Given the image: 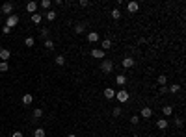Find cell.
<instances>
[{
  "instance_id": "obj_25",
  "label": "cell",
  "mask_w": 186,
  "mask_h": 137,
  "mask_svg": "<svg viewBox=\"0 0 186 137\" xmlns=\"http://www.w3.org/2000/svg\"><path fill=\"white\" fill-rule=\"evenodd\" d=\"M50 6H52L50 0H41V7H43V9H50Z\"/></svg>"
},
{
  "instance_id": "obj_4",
  "label": "cell",
  "mask_w": 186,
  "mask_h": 137,
  "mask_svg": "<svg viewBox=\"0 0 186 137\" xmlns=\"http://www.w3.org/2000/svg\"><path fill=\"white\" fill-rule=\"evenodd\" d=\"M116 98H117V102H126V100H129V93L125 91V89H121V91H117L116 93Z\"/></svg>"
},
{
  "instance_id": "obj_6",
  "label": "cell",
  "mask_w": 186,
  "mask_h": 137,
  "mask_svg": "<svg viewBox=\"0 0 186 137\" xmlns=\"http://www.w3.org/2000/svg\"><path fill=\"white\" fill-rule=\"evenodd\" d=\"M151 115H153V109H151V108H141V111H140V119H149Z\"/></svg>"
},
{
  "instance_id": "obj_20",
  "label": "cell",
  "mask_w": 186,
  "mask_h": 137,
  "mask_svg": "<svg viewBox=\"0 0 186 137\" xmlns=\"http://www.w3.org/2000/svg\"><path fill=\"white\" fill-rule=\"evenodd\" d=\"M162 113H164L166 117H169L173 113V108H171V106H164V108H162Z\"/></svg>"
},
{
  "instance_id": "obj_19",
  "label": "cell",
  "mask_w": 186,
  "mask_h": 137,
  "mask_svg": "<svg viewBox=\"0 0 186 137\" xmlns=\"http://www.w3.org/2000/svg\"><path fill=\"white\" fill-rule=\"evenodd\" d=\"M39 35H41V37H43V39H45V41H47V39H49V35H50L49 28H41V30H39Z\"/></svg>"
},
{
  "instance_id": "obj_15",
  "label": "cell",
  "mask_w": 186,
  "mask_h": 137,
  "mask_svg": "<svg viewBox=\"0 0 186 137\" xmlns=\"http://www.w3.org/2000/svg\"><path fill=\"white\" fill-rule=\"evenodd\" d=\"M88 41H89V43H97V41H99V33H97V32H89V33H88Z\"/></svg>"
},
{
  "instance_id": "obj_21",
  "label": "cell",
  "mask_w": 186,
  "mask_h": 137,
  "mask_svg": "<svg viewBox=\"0 0 186 137\" xmlns=\"http://www.w3.org/2000/svg\"><path fill=\"white\" fill-rule=\"evenodd\" d=\"M45 17H47V21H54V19H56V11L49 9V11H47V15H45Z\"/></svg>"
},
{
  "instance_id": "obj_26",
  "label": "cell",
  "mask_w": 186,
  "mask_h": 137,
  "mask_svg": "<svg viewBox=\"0 0 186 137\" xmlns=\"http://www.w3.org/2000/svg\"><path fill=\"white\" fill-rule=\"evenodd\" d=\"M32 22H34V24H39V22H41V15L34 13V15H32Z\"/></svg>"
},
{
  "instance_id": "obj_3",
  "label": "cell",
  "mask_w": 186,
  "mask_h": 137,
  "mask_svg": "<svg viewBox=\"0 0 186 137\" xmlns=\"http://www.w3.org/2000/svg\"><path fill=\"white\" fill-rule=\"evenodd\" d=\"M13 7H15V6H13V2H4V4H2V7H0V9H2L4 13L7 15V17H9V15L13 13Z\"/></svg>"
},
{
  "instance_id": "obj_27",
  "label": "cell",
  "mask_w": 186,
  "mask_h": 137,
  "mask_svg": "<svg viewBox=\"0 0 186 137\" xmlns=\"http://www.w3.org/2000/svg\"><path fill=\"white\" fill-rule=\"evenodd\" d=\"M45 48L47 50H52L54 48V41H52V39H47V41H45Z\"/></svg>"
},
{
  "instance_id": "obj_34",
  "label": "cell",
  "mask_w": 186,
  "mask_h": 137,
  "mask_svg": "<svg viewBox=\"0 0 186 137\" xmlns=\"http://www.w3.org/2000/svg\"><path fill=\"white\" fill-rule=\"evenodd\" d=\"M158 91H160V95H166V93H168V87H166V85H160Z\"/></svg>"
},
{
  "instance_id": "obj_37",
  "label": "cell",
  "mask_w": 186,
  "mask_h": 137,
  "mask_svg": "<svg viewBox=\"0 0 186 137\" xmlns=\"http://www.w3.org/2000/svg\"><path fill=\"white\" fill-rule=\"evenodd\" d=\"M175 124H177V126H179V128H181V126H183V124H184V122H183V119H177V120H175Z\"/></svg>"
},
{
  "instance_id": "obj_12",
  "label": "cell",
  "mask_w": 186,
  "mask_h": 137,
  "mask_svg": "<svg viewBox=\"0 0 186 137\" xmlns=\"http://www.w3.org/2000/svg\"><path fill=\"white\" fill-rule=\"evenodd\" d=\"M134 63H136V61H134L132 57H125V59H123V67H125V69H132Z\"/></svg>"
},
{
  "instance_id": "obj_36",
  "label": "cell",
  "mask_w": 186,
  "mask_h": 137,
  "mask_svg": "<svg viewBox=\"0 0 186 137\" xmlns=\"http://www.w3.org/2000/svg\"><path fill=\"white\" fill-rule=\"evenodd\" d=\"M11 137H22V132H13Z\"/></svg>"
},
{
  "instance_id": "obj_9",
  "label": "cell",
  "mask_w": 186,
  "mask_h": 137,
  "mask_svg": "<svg viewBox=\"0 0 186 137\" xmlns=\"http://www.w3.org/2000/svg\"><path fill=\"white\" fill-rule=\"evenodd\" d=\"M104 98H108V100L116 98V89H112V87H106V89H104Z\"/></svg>"
},
{
  "instance_id": "obj_13",
  "label": "cell",
  "mask_w": 186,
  "mask_h": 137,
  "mask_svg": "<svg viewBox=\"0 0 186 137\" xmlns=\"http://www.w3.org/2000/svg\"><path fill=\"white\" fill-rule=\"evenodd\" d=\"M35 9H37V2H28L26 4V11H28V13H35Z\"/></svg>"
},
{
  "instance_id": "obj_16",
  "label": "cell",
  "mask_w": 186,
  "mask_h": 137,
  "mask_svg": "<svg viewBox=\"0 0 186 137\" xmlns=\"http://www.w3.org/2000/svg\"><path fill=\"white\" fill-rule=\"evenodd\" d=\"M32 102H34V96H32V95H28V93H26V95L22 96V104H24V106H30Z\"/></svg>"
},
{
  "instance_id": "obj_18",
  "label": "cell",
  "mask_w": 186,
  "mask_h": 137,
  "mask_svg": "<svg viewBox=\"0 0 186 137\" xmlns=\"http://www.w3.org/2000/svg\"><path fill=\"white\" fill-rule=\"evenodd\" d=\"M32 117H34V119H41V117H43V109L41 108H35L34 113H32Z\"/></svg>"
},
{
  "instance_id": "obj_38",
  "label": "cell",
  "mask_w": 186,
  "mask_h": 137,
  "mask_svg": "<svg viewBox=\"0 0 186 137\" xmlns=\"http://www.w3.org/2000/svg\"><path fill=\"white\" fill-rule=\"evenodd\" d=\"M2 32H4V33H6V35H7V33H9V32H11V30H9V28H7V26H2Z\"/></svg>"
},
{
  "instance_id": "obj_17",
  "label": "cell",
  "mask_w": 186,
  "mask_h": 137,
  "mask_svg": "<svg viewBox=\"0 0 186 137\" xmlns=\"http://www.w3.org/2000/svg\"><path fill=\"white\" fill-rule=\"evenodd\" d=\"M116 84L117 85H125L126 84V78L123 76V74H117V76H116Z\"/></svg>"
},
{
  "instance_id": "obj_22",
  "label": "cell",
  "mask_w": 186,
  "mask_h": 137,
  "mask_svg": "<svg viewBox=\"0 0 186 137\" xmlns=\"http://www.w3.org/2000/svg\"><path fill=\"white\" fill-rule=\"evenodd\" d=\"M34 137H45V130H43V128H35L34 130Z\"/></svg>"
},
{
  "instance_id": "obj_11",
  "label": "cell",
  "mask_w": 186,
  "mask_h": 137,
  "mask_svg": "<svg viewBox=\"0 0 186 137\" xmlns=\"http://www.w3.org/2000/svg\"><path fill=\"white\" fill-rule=\"evenodd\" d=\"M168 119H158L156 120V128H158V130H166V128H168Z\"/></svg>"
},
{
  "instance_id": "obj_14",
  "label": "cell",
  "mask_w": 186,
  "mask_h": 137,
  "mask_svg": "<svg viewBox=\"0 0 186 137\" xmlns=\"http://www.w3.org/2000/svg\"><path fill=\"white\" fill-rule=\"evenodd\" d=\"M112 48V41L110 39H104V41L101 43V50H110Z\"/></svg>"
},
{
  "instance_id": "obj_29",
  "label": "cell",
  "mask_w": 186,
  "mask_h": 137,
  "mask_svg": "<svg viewBox=\"0 0 186 137\" xmlns=\"http://www.w3.org/2000/svg\"><path fill=\"white\" fill-rule=\"evenodd\" d=\"M166 82H168V78H166L164 74H160V76H158V85H166Z\"/></svg>"
},
{
  "instance_id": "obj_40",
  "label": "cell",
  "mask_w": 186,
  "mask_h": 137,
  "mask_svg": "<svg viewBox=\"0 0 186 137\" xmlns=\"http://www.w3.org/2000/svg\"><path fill=\"white\" fill-rule=\"evenodd\" d=\"M0 24H2V19H0Z\"/></svg>"
},
{
  "instance_id": "obj_5",
  "label": "cell",
  "mask_w": 186,
  "mask_h": 137,
  "mask_svg": "<svg viewBox=\"0 0 186 137\" xmlns=\"http://www.w3.org/2000/svg\"><path fill=\"white\" fill-rule=\"evenodd\" d=\"M91 56L95 57V59H104V50H101V48H93V50H91Z\"/></svg>"
},
{
  "instance_id": "obj_8",
  "label": "cell",
  "mask_w": 186,
  "mask_h": 137,
  "mask_svg": "<svg viewBox=\"0 0 186 137\" xmlns=\"http://www.w3.org/2000/svg\"><path fill=\"white\" fill-rule=\"evenodd\" d=\"M86 28H88L86 22H76V24H74V32H76V33H84Z\"/></svg>"
},
{
  "instance_id": "obj_30",
  "label": "cell",
  "mask_w": 186,
  "mask_h": 137,
  "mask_svg": "<svg viewBox=\"0 0 186 137\" xmlns=\"http://www.w3.org/2000/svg\"><path fill=\"white\" fill-rule=\"evenodd\" d=\"M119 17H121V11L119 9H112V19H116V21H117Z\"/></svg>"
},
{
  "instance_id": "obj_28",
  "label": "cell",
  "mask_w": 186,
  "mask_h": 137,
  "mask_svg": "<svg viewBox=\"0 0 186 137\" xmlns=\"http://www.w3.org/2000/svg\"><path fill=\"white\" fill-rule=\"evenodd\" d=\"M56 65H60V67H62V65H65V57H63V56H56Z\"/></svg>"
},
{
  "instance_id": "obj_23",
  "label": "cell",
  "mask_w": 186,
  "mask_h": 137,
  "mask_svg": "<svg viewBox=\"0 0 186 137\" xmlns=\"http://www.w3.org/2000/svg\"><path fill=\"white\" fill-rule=\"evenodd\" d=\"M9 70V65H7V61H0V72H7Z\"/></svg>"
},
{
  "instance_id": "obj_24",
  "label": "cell",
  "mask_w": 186,
  "mask_h": 137,
  "mask_svg": "<svg viewBox=\"0 0 186 137\" xmlns=\"http://www.w3.org/2000/svg\"><path fill=\"white\" fill-rule=\"evenodd\" d=\"M168 91H169V93H179V91H181V85H179V84H173L171 87H168Z\"/></svg>"
},
{
  "instance_id": "obj_10",
  "label": "cell",
  "mask_w": 186,
  "mask_h": 137,
  "mask_svg": "<svg viewBox=\"0 0 186 137\" xmlns=\"http://www.w3.org/2000/svg\"><path fill=\"white\" fill-rule=\"evenodd\" d=\"M9 57H11V52H9V50H7V48H0V59H2V61H7Z\"/></svg>"
},
{
  "instance_id": "obj_32",
  "label": "cell",
  "mask_w": 186,
  "mask_h": 137,
  "mask_svg": "<svg viewBox=\"0 0 186 137\" xmlns=\"http://www.w3.org/2000/svg\"><path fill=\"white\" fill-rule=\"evenodd\" d=\"M112 113H114V117H119L121 113H123V109H121L119 106H117V108H114V111H112Z\"/></svg>"
},
{
  "instance_id": "obj_33",
  "label": "cell",
  "mask_w": 186,
  "mask_h": 137,
  "mask_svg": "<svg viewBox=\"0 0 186 137\" xmlns=\"http://www.w3.org/2000/svg\"><path fill=\"white\" fill-rule=\"evenodd\" d=\"M130 122H132V124H138V122H140V117H138V115L130 117Z\"/></svg>"
},
{
  "instance_id": "obj_7",
  "label": "cell",
  "mask_w": 186,
  "mask_h": 137,
  "mask_svg": "<svg viewBox=\"0 0 186 137\" xmlns=\"http://www.w3.org/2000/svg\"><path fill=\"white\" fill-rule=\"evenodd\" d=\"M126 9H129V13H136V11L140 9V4L138 2H129L126 4Z\"/></svg>"
},
{
  "instance_id": "obj_35",
  "label": "cell",
  "mask_w": 186,
  "mask_h": 137,
  "mask_svg": "<svg viewBox=\"0 0 186 137\" xmlns=\"http://www.w3.org/2000/svg\"><path fill=\"white\" fill-rule=\"evenodd\" d=\"M78 4H80L82 7H88V6H89V2H88V0H80V2H78Z\"/></svg>"
},
{
  "instance_id": "obj_31",
  "label": "cell",
  "mask_w": 186,
  "mask_h": 137,
  "mask_svg": "<svg viewBox=\"0 0 186 137\" xmlns=\"http://www.w3.org/2000/svg\"><path fill=\"white\" fill-rule=\"evenodd\" d=\"M34 43H35L34 37H26V39H24V45H26V46H34Z\"/></svg>"
},
{
  "instance_id": "obj_39",
  "label": "cell",
  "mask_w": 186,
  "mask_h": 137,
  "mask_svg": "<svg viewBox=\"0 0 186 137\" xmlns=\"http://www.w3.org/2000/svg\"><path fill=\"white\" fill-rule=\"evenodd\" d=\"M67 137H76V135H74V134H69V135H67Z\"/></svg>"
},
{
  "instance_id": "obj_1",
  "label": "cell",
  "mask_w": 186,
  "mask_h": 137,
  "mask_svg": "<svg viewBox=\"0 0 186 137\" xmlns=\"http://www.w3.org/2000/svg\"><path fill=\"white\" fill-rule=\"evenodd\" d=\"M112 70H114V61H112V59H102V61H101V72L110 74Z\"/></svg>"
},
{
  "instance_id": "obj_2",
  "label": "cell",
  "mask_w": 186,
  "mask_h": 137,
  "mask_svg": "<svg viewBox=\"0 0 186 137\" xmlns=\"http://www.w3.org/2000/svg\"><path fill=\"white\" fill-rule=\"evenodd\" d=\"M17 24H19V17H17V15H9V17L6 19V24H4V26H7L9 30H13Z\"/></svg>"
}]
</instances>
